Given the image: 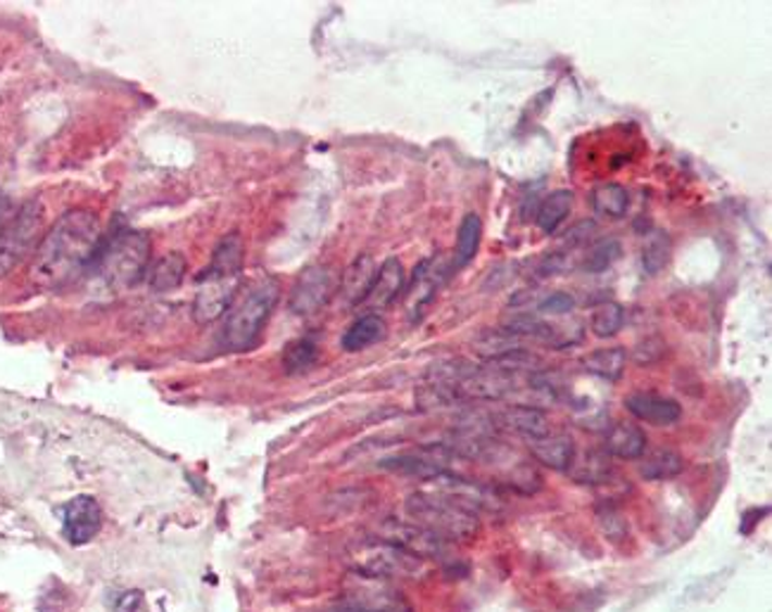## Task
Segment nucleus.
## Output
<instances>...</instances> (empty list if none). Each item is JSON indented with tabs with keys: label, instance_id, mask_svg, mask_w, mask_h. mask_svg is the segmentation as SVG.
Instances as JSON below:
<instances>
[{
	"label": "nucleus",
	"instance_id": "f257e3e1",
	"mask_svg": "<svg viewBox=\"0 0 772 612\" xmlns=\"http://www.w3.org/2000/svg\"><path fill=\"white\" fill-rule=\"evenodd\" d=\"M102 228L94 212L72 210L58 218L32 259V280L38 288L55 290L91 271L100 252Z\"/></svg>",
	"mask_w": 772,
	"mask_h": 612
},
{
	"label": "nucleus",
	"instance_id": "f03ea898",
	"mask_svg": "<svg viewBox=\"0 0 772 612\" xmlns=\"http://www.w3.org/2000/svg\"><path fill=\"white\" fill-rule=\"evenodd\" d=\"M281 285L272 276H262L240 288L226 309L222 325V342L231 351L250 349L278 304Z\"/></svg>",
	"mask_w": 772,
	"mask_h": 612
},
{
	"label": "nucleus",
	"instance_id": "7ed1b4c3",
	"mask_svg": "<svg viewBox=\"0 0 772 612\" xmlns=\"http://www.w3.org/2000/svg\"><path fill=\"white\" fill-rule=\"evenodd\" d=\"M150 262V238L146 233L124 230L114 236L94 262V271L98 278L105 283L110 290H132L134 285L146 278Z\"/></svg>",
	"mask_w": 772,
	"mask_h": 612
},
{
	"label": "nucleus",
	"instance_id": "20e7f679",
	"mask_svg": "<svg viewBox=\"0 0 772 612\" xmlns=\"http://www.w3.org/2000/svg\"><path fill=\"white\" fill-rule=\"evenodd\" d=\"M407 513L414 520V525L428 529L443 541H469L481 529L478 515L435 497L431 491H419L409 497Z\"/></svg>",
	"mask_w": 772,
	"mask_h": 612
},
{
	"label": "nucleus",
	"instance_id": "39448f33",
	"mask_svg": "<svg viewBox=\"0 0 772 612\" xmlns=\"http://www.w3.org/2000/svg\"><path fill=\"white\" fill-rule=\"evenodd\" d=\"M43 236V207L32 200L0 226V278L34 257Z\"/></svg>",
	"mask_w": 772,
	"mask_h": 612
},
{
	"label": "nucleus",
	"instance_id": "423d86ee",
	"mask_svg": "<svg viewBox=\"0 0 772 612\" xmlns=\"http://www.w3.org/2000/svg\"><path fill=\"white\" fill-rule=\"evenodd\" d=\"M426 570V560L409 553L390 541L371 544L357 560V572L369 577H419Z\"/></svg>",
	"mask_w": 772,
	"mask_h": 612
},
{
	"label": "nucleus",
	"instance_id": "0eeeda50",
	"mask_svg": "<svg viewBox=\"0 0 772 612\" xmlns=\"http://www.w3.org/2000/svg\"><path fill=\"white\" fill-rule=\"evenodd\" d=\"M347 612H409L400 591H395L388 579L369 577L357 572L354 582L343 601Z\"/></svg>",
	"mask_w": 772,
	"mask_h": 612
},
{
	"label": "nucleus",
	"instance_id": "6e6552de",
	"mask_svg": "<svg viewBox=\"0 0 772 612\" xmlns=\"http://www.w3.org/2000/svg\"><path fill=\"white\" fill-rule=\"evenodd\" d=\"M428 485L423 487V491H431L435 497H440L449 503L466 508V511L478 515L481 511H493L497 499L493 497V491H487L483 485L466 477H459L452 473H443L426 479Z\"/></svg>",
	"mask_w": 772,
	"mask_h": 612
},
{
	"label": "nucleus",
	"instance_id": "1a4fd4ad",
	"mask_svg": "<svg viewBox=\"0 0 772 612\" xmlns=\"http://www.w3.org/2000/svg\"><path fill=\"white\" fill-rule=\"evenodd\" d=\"M336 295V276L328 266H309L300 273L290 295V309L295 314L309 316L324 309Z\"/></svg>",
	"mask_w": 772,
	"mask_h": 612
},
{
	"label": "nucleus",
	"instance_id": "9d476101",
	"mask_svg": "<svg viewBox=\"0 0 772 612\" xmlns=\"http://www.w3.org/2000/svg\"><path fill=\"white\" fill-rule=\"evenodd\" d=\"M102 529V508L94 497H74L62 511V534L74 546H84Z\"/></svg>",
	"mask_w": 772,
	"mask_h": 612
},
{
	"label": "nucleus",
	"instance_id": "9b49d317",
	"mask_svg": "<svg viewBox=\"0 0 772 612\" xmlns=\"http://www.w3.org/2000/svg\"><path fill=\"white\" fill-rule=\"evenodd\" d=\"M236 292H238V278H226V280L200 278V290L196 295V302H192V319H196V323L200 325H208L214 323L216 319H222L231 302H234Z\"/></svg>",
	"mask_w": 772,
	"mask_h": 612
},
{
	"label": "nucleus",
	"instance_id": "f8f14e48",
	"mask_svg": "<svg viewBox=\"0 0 772 612\" xmlns=\"http://www.w3.org/2000/svg\"><path fill=\"white\" fill-rule=\"evenodd\" d=\"M625 409L635 415L637 421L649 425H675L682 415L680 403L671 397L656 392H635L625 399Z\"/></svg>",
	"mask_w": 772,
	"mask_h": 612
},
{
	"label": "nucleus",
	"instance_id": "ddd939ff",
	"mask_svg": "<svg viewBox=\"0 0 772 612\" xmlns=\"http://www.w3.org/2000/svg\"><path fill=\"white\" fill-rule=\"evenodd\" d=\"M527 449H531L533 459L537 463H543L551 471H569V465L575 459V441L571 435L565 433H547L543 437L535 439H525Z\"/></svg>",
	"mask_w": 772,
	"mask_h": 612
},
{
	"label": "nucleus",
	"instance_id": "4468645a",
	"mask_svg": "<svg viewBox=\"0 0 772 612\" xmlns=\"http://www.w3.org/2000/svg\"><path fill=\"white\" fill-rule=\"evenodd\" d=\"M603 451H607L611 459H623V461H637L647 451V435L645 429L635 423H613L607 429V439H603Z\"/></svg>",
	"mask_w": 772,
	"mask_h": 612
},
{
	"label": "nucleus",
	"instance_id": "2eb2a0df",
	"mask_svg": "<svg viewBox=\"0 0 772 612\" xmlns=\"http://www.w3.org/2000/svg\"><path fill=\"white\" fill-rule=\"evenodd\" d=\"M404 290V266L400 259H388L378 266L376 278H373L371 290L364 302L371 309H385L390 307L400 292Z\"/></svg>",
	"mask_w": 772,
	"mask_h": 612
},
{
	"label": "nucleus",
	"instance_id": "dca6fc26",
	"mask_svg": "<svg viewBox=\"0 0 772 612\" xmlns=\"http://www.w3.org/2000/svg\"><path fill=\"white\" fill-rule=\"evenodd\" d=\"M376 273H378V266H376V262H373V257L359 254L343 273L340 295H343L345 302L350 307L362 304L371 290L373 278H376Z\"/></svg>",
	"mask_w": 772,
	"mask_h": 612
},
{
	"label": "nucleus",
	"instance_id": "f3484780",
	"mask_svg": "<svg viewBox=\"0 0 772 612\" xmlns=\"http://www.w3.org/2000/svg\"><path fill=\"white\" fill-rule=\"evenodd\" d=\"M242 250H246V247H242V238L238 236V233H228V236L216 245L212 262L200 278H208V280L238 278L240 271H242V257H246V252Z\"/></svg>",
	"mask_w": 772,
	"mask_h": 612
},
{
	"label": "nucleus",
	"instance_id": "a211bd4d",
	"mask_svg": "<svg viewBox=\"0 0 772 612\" xmlns=\"http://www.w3.org/2000/svg\"><path fill=\"white\" fill-rule=\"evenodd\" d=\"M497 425L505 427L507 433L521 435L523 439H535V437H543V435L549 433L547 415L539 409L521 407V403H516V407H509L505 411H499L497 413Z\"/></svg>",
	"mask_w": 772,
	"mask_h": 612
},
{
	"label": "nucleus",
	"instance_id": "6ab92c4d",
	"mask_svg": "<svg viewBox=\"0 0 772 612\" xmlns=\"http://www.w3.org/2000/svg\"><path fill=\"white\" fill-rule=\"evenodd\" d=\"M186 257L178 252H170L160 259H154V262L148 266L146 271V283L148 288L154 292H170L176 290L178 285L184 283L186 276Z\"/></svg>",
	"mask_w": 772,
	"mask_h": 612
},
{
	"label": "nucleus",
	"instance_id": "aec40b11",
	"mask_svg": "<svg viewBox=\"0 0 772 612\" xmlns=\"http://www.w3.org/2000/svg\"><path fill=\"white\" fill-rule=\"evenodd\" d=\"M565 473L571 475V479L581 482V485H601V482H609V477L613 475L611 455L599 449L575 453V459Z\"/></svg>",
	"mask_w": 772,
	"mask_h": 612
},
{
	"label": "nucleus",
	"instance_id": "412c9836",
	"mask_svg": "<svg viewBox=\"0 0 772 612\" xmlns=\"http://www.w3.org/2000/svg\"><path fill=\"white\" fill-rule=\"evenodd\" d=\"M385 335H388V323H385L378 314H366L362 319H357L350 328H347L340 345L345 351H362L378 345Z\"/></svg>",
	"mask_w": 772,
	"mask_h": 612
},
{
	"label": "nucleus",
	"instance_id": "4be33fe9",
	"mask_svg": "<svg viewBox=\"0 0 772 612\" xmlns=\"http://www.w3.org/2000/svg\"><path fill=\"white\" fill-rule=\"evenodd\" d=\"M573 210V192L571 190H555L551 195H547L545 202L537 207V226L547 236H555L559 230V226L563 224L565 218H569Z\"/></svg>",
	"mask_w": 772,
	"mask_h": 612
},
{
	"label": "nucleus",
	"instance_id": "5701e85b",
	"mask_svg": "<svg viewBox=\"0 0 772 612\" xmlns=\"http://www.w3.org/2000/svg\"><path fill=\"white\" fill-rule=\"evenodd\" d=\"M627 351L621 347H609V349H597L583 359V366L587 373L601 377V380L615 383L618 377L625 371Z\"/></svg>",
	"mask_w": 772,
	"mask_h": 612
},
{
	"label": "nucleus",
	"instance_id": "b1692460",
	"mask_svg": "<svg viewBox=\"0 0 772 612\" xmlns=\"http://www.w3.org/2000/svg\"><path fill=\"white\" fill-rule=\"evenodd\" d=\"M685 471V459L673 449H656L639 465V475L649 482L673 479Z\"/></svg>",
	"mask_w": 772,
	"mask_h": 612
},
{
	"label": "nucleus",
	"instance_id": "393cba45",
	"mask_svg": "<svg viewBox=\"0 0 772 612\" xmlns=\"http://www.w3.org/2000/svg\"><path fill=\"white\" fill-rule=\"evenodd\" d=\"M595 214L603 218H623L630 207V195L621 184H603L592 195Z\"/></svg>",
	"mask_w": 772,
	"mask_h": 612
},
{
	"label": "nucleus",
	"instance_id": "a878e982",
	"mask_svg": "<svg viewBox=\"0 0 772 612\" xmlns=\"http://www.w3.org/2000/svg\"><path fill=\"white\" fill-rule=\"evenodd\" d=\"M473 349H475V354H478L481 359L493 361V359L509 354V351H516V349H523V347H521V340H519L516 335H511L505 328H495V330H485V333H481L478 337H475Z\"/></svg>",
	"mask_w": 772,
	"mask_h": 612
},
{
	"label": "nucleus",
	"instance_id": "bb28decb",
	"mask_svg": "<svg viewBox=\"0 0 772 612\" xmlns=\"http://www.w3.org/2000/svg\"><path fill=\"white\" fill-rule=\"evenodd\" d=\"M668 262H671V238L661 230H651L642 245V266L649 276H659Z\"/></svg>",
	"mask_w": 772,
	"mask_h": 612
},
{
	"label": "nucleus",
	"instance_id": "cd10ccee",
	"mask_svg": "<svg viewBox=\"0 0 772 612\" xmlns=\"http://www.w3.org/2000/svg\"><path fill=\"white\" fill-rule=\"evenodd\" d=\"M483 236V221L475 212H469L461 218L459 236H457V266H466L478 252Z\"/></svg>",
	"mask_w": 772,
	"mask_h": 612
},
{
	"label": "nucleus",
	"instance_id": "c85d7f7f",
	"mask_svg": "<svg viewBox=\"0 0 772 612\" xmlns=\"http://www.w3.org/2000/svg\"><path fill=\"white\" fill-rule=\"evenodd\" d=\"M623 323H625V309L615 302H603L592 311L589 330L595 333V337H599V340H609V337H615L621 333Z\"/></svg>",
	"mask_w": 772,
	"mask_h": 612
},
{
	"label": "nucleus",
	"instance_id": "c756f323",
	"mask_svg": "<svg viewBox=\"0 0 772 612\" xmlns=\"http://www.w3.org/2000/svg\"><path fill=\"white\" fill-rule=\"evenodd\" d=\"M319 361V347L312 340H292L283 351V369L290 375L304 373Z\"/></svg>",
	"mask_w": 772,
	"mask_h": 612
},
{
	"label": "nucleus",
	"instance_id": "7c9ffc66",
	"mask_svg": "<svg viewBox=\"0 0 772 612\" xmlns=\"http://www.w3.org/2000/svg\"><path fill=\"white\" fill-rule=\"evenodd\" d=\"M621 242L618 240H599L589 247V252L583 262V268L587 273H603L607 268H611L618 259H621Z\"/></svg>",
	"mask_w": 772,
	"mask_h": 612
},
{
	"label": "nucleus",
	"instance_id": "2f4dec72",
	"mask_svg": "<svg viewBox=\"0 0 772 612\" xmlns=\"http://www.w3.org/2000/svg\"><path fill=\"white\" fill-rule=\"evenodd\" d=\"M573 309H575V299L569 292H551L537 304L539 314H547V316H565L571 314Z\"/></svg>",
	"mask_w": 772,
	"mask_h": 612
},
{
	"label": "nucleus",
	"instance_id": "473e14b6",
	"mask_svg": "<svg viewBox=\"0 0 772 612\" xmlns=\"http://www.w3.org/2000/svg\"><path fill=\"white\" fill-rule=\"evenodd\" d=\"M597 517H599V525H601L603 534H607V539L615 541V539H623L627 534V525H625L623 515L615 513L613 508H601Z\"/></svg>",
	"mask_w": 772,
	"mask_h": 612
},
{
	"label": "nucleus",
	"instance_id": "72a5a7b5",
	"mask_svg": "<svg viewBox=\"0 0 772 612\" xmlns=\"http://www.w3.org/2000/svg\"><path fill=\"white\" fill-rule=\"evenodd\" d=\"M112 612H150L144 591H126L112 605Z\"/></svg>",
	"mask_w": 772,
	"mask_h": 612
},
{
	"label": "nucleus",
	"instance_id": "f704fd0d",
	"mask_svg": "<svg viewBox=\"0 0 772 612\" xmlns=\"http://www.w3.org/2000/svg\"><path fill=\"white\" fill-rule=\"evenodd\" d=\"M595 228L597 226L592 224V221H581V224H575L569 230V238H565V240H569L573 247L575 245H585V242H589V236H592V230H595Z\"/></svg>",
	"mask_w": 772,
	"mask_h": 612
}]
</instances>
